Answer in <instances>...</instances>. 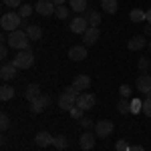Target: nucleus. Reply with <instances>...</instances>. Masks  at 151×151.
Returning a JSON list of instances; mask_svg holds the SVG:
<instances>
[{
    "mask_svg": "<svg viewBox=\"0 0 151 151\" xmlns=\"http://www.w3.org/2000/svg\"><path fill=\"white\" fill-rule=\"evenodd\" d=\"M143 111V101L141 99H133L131 101V113H141Z\"/></svg>",
    "mask_w": 151,
    "mask_h": 151,
    "instance_id": "obj_30",
    "label": "nucleus"
},
{
    "mask_svg": "<svg viewBox=\"0 0 151 151\" xmlns=\"http://www.w3.org/2000/svg\"><path fill=\"white\" fill-rule=\"evenodd\" d=\"M14 93L16 91H14V87H10V85H2L0 87V99L2 101H10L12 97H14Z\"/></svg>",
    "mask_w": 151,
    "mask_h": 151,
    "instance_id": "obj_22",
    "label": "nucleus"
},
{
    "mask_svg": "<svg viewBox=\"0 0 151 151\" xmlns=\"http://www.w3.org/2000/svg\"><path fill=\"white\" fill-rule=\"evenodd\" d=\"M143 113L151 117V97H145V101H143Z\"/></svg>",
    "mask_w": 151,
    "mask_h": 151,
    "instance_id": "obj_35",
    "label": "nucleus"
},
{
    "mask_svg": "<svg viewBox=\"0 0 151 151\" xmlns=\"http://www.w3.org/2000/svg\"><path fill=\"white\" fill-rule=\"evenodd\" d=\"M129 18H131L133 22H143V20H145V12L141 10V8H133V10L129 12Z\"/></svg>",
    "mask_w": 151,
    "mask_h": 151,
    "instance_id": "obj_25",
    "label": "nucleus"
},
{
    "mask_svg": "<svg viewBox=\"0 0 151 151\" xmlns=\"http://www.w3.org/2000/svg\"><path fill=\"white\" fill-rule=\"evenodd\" d=\"M69 58L70 60H75V63H81L87 58V47L85 45H77V47H73L69 50Z\"/></svg>",
    "mask_w": 151,
    "mask_h": 151,
    "instance_id": "obj_14",
    "label": "nucleus"
},
{
    "mask_svg": "<svg viewBox=\"0 0 151 151\" xmlns=\"http://www.w3.org/2000/svg\"><path fill=\"white\" fill-rule=\"evenodd\" d=\"M115 129V123L113 121H107V119H101L95 123V135L97 137H109Z\"/></svg>",
    "mask_w": 151,
    "mask_h": 151,
    "instance_id": "obj_5",
    "label": "nucleus"
},
{
    "mask_svg": "<svg viewBox=\"0 0 151 151\" xmlns=\"http://www.w3.org/2000/svg\"><path fill=\"white\" fill-rule=\"evenodd\" d=\"M35 143L38 147H48V145H52L55 143V137L48 133V131H38L35 137Z\"/></svg>",
    "mask_w": 151,
    "mask_h": 151,
    "instance_id": "obj_17",
    "label": "nucleus"
},
{
    "mask_svg": "<svg viewBox=\"0 0 151 151\" xmlns=\"http://www.w3.org/2000/svg\"><path fill=\"white\" fill-rule=\"evenodd\" d=\"M85 20L89 22V26H95V28H97V26L101 24V14L97 10H89V8H87V10H85Z\"/></svg>",
    "mask_w": 151,
    "mask_h": 151,
    "instance_id": "obj_20",
    "label": "nucleus"
},
{
    "mask_svg": "<svg viewBox=\"0 0 151 151\" xmlns=\"http://www.w3.org/2000/svg\"><path fill=\"white\" fill-rule=\"evenodd\" d=\"M79 125H81L83 129H91V127H95V123L91 121V119H87V117H83V119H79Z\"/></svg>",
    "mask_w": 151,
    "mask_h": 151,
    "instance_id": "obj_36",
    "label": "nucleus"
},
{
    "mask_svg": "<svg viewBox=\"0 0 151 151\" xmlns=\"http://www.w3.org/2000/svg\"><path fill=\"white\" fill-rule=\"evenodd\" d=\"M6 6H10V8H20L22 6V0H2Z\"/></svg>",
    "mask_w": 151,
    "mask_h": 151,
    "instance_id": "obj_37",
    "label": "nucleus"
},
{
    "mask_svg": "<svg viewBox=\"0 0 151 151\" xmlns=\"http://www.w3.org/2000/svg\"><path fill=\"white\" fill-rule=\"evenodd\" d=\"M131 93H133V91H131V87H129V85H121V87H119V95H121L123 99H129Z\"/></svg>",
    "mask_w": 151,
    "mask_h": 151,
    "instance_id": "obj_33",
    "label": "nucleus"
},
{
    "mask_svg": "<svg viewBox=\"0 0 151 151\" xmlns=\"http://www.w3.org/2000/svg\"><path fill=\"white\" fill-rule=\"evenodd\" d=\"M129 151H145V149H143L141 145H131V147H129Z\"/></svg>",
    "mask_w": 151,
    "mask_h": 151,
    "instance_id": "obj_39",
    "label": "nucleus"
},
{
    "mask_svg": "<svg viewBox=\"0 0 151 151\" xmlns=\"http://www.w3.org/2000/svg\"><path fill=\"white\" fill-rule=\"evenodd\" d=\"M137 67H139L141 73H145V70H149L151 69V60L147 57H141L139 60H137Z\"/></svg>",
    "mask_w": 151,
    "mask_h": 151,
    "instance_id": "obj_29",
    "label": "nucleus"
},
{
    "mask_svg": "<svg viewBox=\"0 0 151 151\" xmlns=\"http://www.w3.org/2000/svg\"><path fill=\"white\" fill-rule=\"evenodd\" d=\"M52 145H55L57 149H67V147H69V139H67V135H57Z\"/></svg>",
    "mask_w": 151,
    "mask_h": 151,
    "instance_id": "obj_26",
    "label": "nucleus"
},
{
    "mask_svg": "<svg viewBox=\"0 0 151 151\" xmlns=\"http://www.w3.org/2000/svg\"><path fill=\"white\" fill-rule=\"evenodd\" d=\"M79 91L70 85V87H67L63 93H60V97H58V107H60V111H70L75 105H77V97H79Z\"/></svg>",
    "mask_w": 151,
    "mask_h": 151,
    "instance_id": "obj_2",
    "label": "nucleus"
},
{
    "mask_svg": "<svg viewBox=\"0 0 151 151\" xmlns=\"http://www.w3.org/2000/svg\"><path fill=\"white\" fill-rule=\"evenodd\" d=\"M95 143H97V135L89 133V131H87V133H83L81 137H79V145H81V149H85V151L93 149Z\"/></svg>",
    "mask_w": 151,
    "mask_h": 151,
    "instance_id": "obj_16",
    "label": "nucleus"
},
{
    "mask_svg": "<svg viewBox=\"0 0 151 151\" xmlns=\"http://www.w3.org/2000/svg\"><path fill=\"white\" fill-rule=\"evenodd\" d=\"M69 28H70V32H75V35H85L87 28H89V22L85 20V16H77V18L70 20Z\"/></svg>",
    "mask_w": 151,
    "mask_h": 151,
    "instance_id": "obj_9",
    "label": "nucleus"
},
{
    "mask_svg": "<svg viewBox=\"0 0 151 151\" xmlns=\"http://www.w3.org/2000/svg\"><path fill=\"white\" fill-rule=\"evenodd\" d=\"M32 10H35V6H30V4H22V6L18 8V14L22 16V20H28V16L32 14Z\"/></svg>",
    "mask_w": 151,
    "mask_h": 151,
    "instance_id": "obj_27",
    "label": "nucleus"
},
{
    "mask_svg": "<svg viewBox=\"0 0 151 151\" xmlns=\"http://www.w3.org/2000/svg\"><path fill=\"white\" fill-rule=\"evenodd\" d=\"M40 87L36 85V83H30L28 87H26V91H24V99L28 101V103H32V101H36L38 97H40Z\"/></svg>",
    "mask_w": 151,
    "mask_h": 151,
    "instance_id": "obj_18",
    "label": "nucleus"
},
{
    "mask_svg": "<svg viewBox=\"0 0 151 151\" xmlns=\"http://www.w3.org/2000/svg\"><path fill=\"white\" fill-rule=\"evenodd\" d=\"M145 35H147V36H151V24H149V22L145 24Z\"/></svg>",
    "mask_w": 151,
    "mask_h": 151,
    "instance_id": "obj_40",
    "label": "nucleus"
},
{
    "mask_svg": "<svg viewBox=\"0 0 151 151\" xmlns=\"http://www.w3.org/2000/svg\"><path fill=\"white\" fill-rule=\"evenodd\" d=\"M0 57L2 58L8 57V47H6V45H2V48H0Z\"/></svg>",
    "mask_w": 151,
    "mask_h": 151,
    "instance_id": "obj_38",
    "label": "nucleus"
},
{
    "mask_svg": "<svg viewBox=\"0 0 151 151\" xmlns=\"http://www.w3.org/2000/svg\"><path fill=\"white\" fill-rule=\"evenodd\" d=\"M95 103H97V99H95L93 93H81L77 97V107H81L85 111H89V109H93Z\"/></svg>",
    "mask_w": 151,
    "mask_h": 151,
    "instance_id": "obj_8",
    "label": "nucleus"
},
{
    "mask_svg": "<svg viewBox=\"0 0 151 151\" xmlns=\"http://www.w3.org/2000/svg\"><path fill=\"white\" fill-rule=\"evenodd\" d=\"M0 26L6 32H14V30H18L22 26V16L18 12H4L2 18H0Z\"/></svg>",
    "mask_w": 151,
    "mask_h": 151,
    "instance_id": "obj_1",
    "label": "nucleus"
},
{
    "mask_svg": "<svg viewBox=\"0 0 151 151\" xmlns=\"http://www.w3.org/2000/svg\"><path fill=\"white\" fill-rule=\"evenodd\" d=\"M99 36H101L99 28H95V26H89V28H87V32L83 35V45H85V47H93L95 42L99 40Z\"/></svg>",
    "mask_w": 151,
    "mask_h": 151,
    "instance_id": "obj_11",
    "label": "nucleus"
},
{
    "mask_svg": "<svg viewBox=\"0 0 151 151\" xmlns=\"http://www.w3.org/2000/svg\"><path fill=\"white\" fill-rule=\"evenodd\" d=\"M35 10L38 12L40 16H52L55 10H57V6H55L52 0H38L35 4Z\"/></svg>",
    "mask_w": 151,
    "mask_h": 151,
    "instance_id": "obj_6",
    "label": "nucleus"
},
{
    "mask_svg": "<svg viewBox=\"0 0 151 151\" xmlns=\"http://www.w3.org/2000/svg\"><path fill=\"white\" fill-rule=\"evenodd\" d=\"M69 8L67 6H57V10H55V16H57L58 20H65V18H69Z\"/></svg>",
    "mask_w": 151,
    "mask_h": 151,
    "instance_id": "obj_28",
    "label": "nucleus"
},
{
    "mask_svg": "<svg viewBox=\"0 0 151 151\" xmlns=\"http://www.w3.org/2000/svg\"><path fill=\"white\" fill-rule=\"evenodd\" d=\"M48 105H50V97H48V95H40L36 101L30 103V111L36 115V113H40V111H45Z\"/></svg>",
    "mask_w": 151,
    "mask_h": 151,
    "instance_id": "obj_12",
    "label": "nucleus"
},
{
    "mask_svg": "<svg viewBox=\"0 0 151 151\" xmlns=\"http://www.w3.org/2000/svg\"><path fill=\"white\" fill-rule=\"evenodd\" d=\"M87 2H89V0H69L70 10H75V12H85V10H87Z\"/></svg>",
    "mask_w": 151,
    "mask_h": 151,
    "instance_id": "obj_24",
    "label": "nucleus"
},
{
    "mask_svg": "<svg viewBox=\"0 0 151 151\" xmlns=\"http://www.w3.org/2000/svg\"><path fill=\"white\" fill-rule=\"evenodd\" d=\"M147 48H149V52H151V40H149V45H147Z\"/></svg>",
    "mask_w": 151,
    "mask_h": 151,
    "instance_id": "obj_43",
    "label": "nucleus"
},
{
    "mask_svg": "<svg viewBox=\"0 0 151 151\" xmlns=\"http://www.w3.org/2000/svg\"><path fill=\"white\" fill-rule=\"evenodd\" d=\"M73 87H75L79 93H81V91H87V89L91 87V77H87V75H79V77H75Z\"/></svg>",
    "mask_w": 151,
    "mask_h": 151,
    "instance_id": "obj_19",
    "label": "nucleus"
},
{
    "mask_svg": "<svg viewBox=\"0 0 151 151\" xmlns=\"http://www.w3.org/2000/svg\"><path fill=\"white\" fill-rule=\"evenodd\" d=\"M101 8L109 14H115L117 8H119V2L117 0H101Z\"/></svg>",
    "mask_w": 151,
    "mask_h": 151,
    "instance_id": "obj_21",
    "label": "nucleus"
},
{
    "mask_svg": "<svg viewBox=\"0 0 151 151\" xmlns=\"http://www.w3.org/2000/svg\"><path fill=\"white\" fill-rule=\"evenodd\" d=\"M145 20H147V22L151 24V8H149V10H147V12H145Z\"/></svg>",
    "mask_w": 151,
    "mask_h": 151,
    "instance_id": "obj_41",
    "label": "nucleus"
},
{
    "mask_svg": "<svg viewBox=\"0 0 151 151\" xmlns=\"http://www.w3.org/2000/svg\"><path fill=\"white\" fill-rule=\"evenodd\" d=\"M8 45L12 48H18V50H24V48H30L28 47V35L24 30H14V32H8Z\"/></svg>",
    "mask_w": 151,
    "mask_h": 151,
    "instance_id": "obj_4",
    "label": "nucleus"
},
{
    "mask_svg": "<svg viewBox=\"0 0 151 151\" xmlns=\"http://www.w3.org/2000/svg\"><path fill=\"white\" fill-rule=\"evenodd\" d=\"M14 67L16 69H30L35 65V52L30 48H24V50H18V55L12 58Z\"/></svg>",
    "mask_w": 151,
    "mask_h": 151,
    "instance_id": "obj_3",
    "label": "nucleus"
},
{
    "mask_svg": "<svg viewBox=\"0 0 151 151\" xmlns=\"http://www.w3.org/2000/svg\"><path fill=\"white\" fill-rule=\"evenodd\" d=\"M16 73H18V69L14 67V63H4L2 69H0V79L2 81H12L16 77Z\"/></svg>",
    "mask_w": 151,
    "mask_h": 151,
    "instance_id": "obj_13",
    "label": "nucleus"
},
{
    "mask_svg": "<svg viewBox=\"0 0 151 151\" xmlns=\"http://www.w3.org/2000/svg\"><path fill=\"white\" fill-rule=\"evenodd\" d=\"M129 147H131V145H129L125 139H119V141L115 143V149H117V151H129Z\"/></svg>",
    "mask_w": 151,
    "mask_h": 151,
    "instance_id": "obj_34",
    "label": "nucleus"
},
{
    "mask_svg": "<svg viewBox=\"0 0 151 151\" xmlns=\"http://www.w3.org/2000/svg\"><path fill=\"white\" fill-rule=\"evenodd\" d=\"M8 127H10V117H8V113H2L0 115V129L6 131Z\"/></svg>",
    "mask_w": 151,
    "mask_h": 151,
    "instance_id": "obj_31",
    "label": "nucleus"
},
{
    "mask_svg": "<svg viewBox=\"0 0 151 151\" xmlns=\"http://www.w3.org/2000/svg\"><path fill=\"white\" fill-rule=\"evenodd\" d=\"M20 28H24V32L28 35L30 40H38V38L42 36V28H40L38 24H28L26 20H22V26H20Z\"/></svg>",
    "mask_w": 151,
    "mask_h": 151,
    "instance_id": "obj_10",
    "label": "nucleus"
},
{
    "mask_svg": "<svg viewBox=\"0 0 151 151\" xmlns=\"http://www.w3.org/2000/svg\"><path fill=\"white\" fill-rule=\"evenodd\" d=\"M69 113H70V117H73V119H83V113H85V109H81V107H77V105H75V107L70 109Z\"/></svg>",
    "mask_w": 151,
    "mask_h": 151,
    "instance_id": "obj_32",
    "label": "nucleus"
},
{
    "mask_svg": "<svg viewBox=\"0 0 151 151\" xmlns=\"http://www.w3.org/2000/svg\"><path fill=\"white\" fill-rule=\"evenodd\" d=\"M117 111L121 113V115H127V113H131V101L129 99H119V103H117Z\"/></svg>",
    "mask_w": 151,
    "mask_h": 151,
    "instance_id": "obj_23",
    "label": "nucleus"
},
{
    "mask_svg": "<svg viewBox=\"0 0 151 151\" xmlns=\"http://www.w3.org/2000/svg\"><path fill=\"white\" fill-rule=\"evenodd\" d=\"M135 89H137L141 95L151 93V75H147V73H141L139 77H137V81H135Z\"/></svg>",
    "mask_w": 151,
    "mask_h": 151,
    "instance_id": "obj_7",
    "label": "nucleus"
},
{
    "mask_svg": "<svg viewBox=\"0 0 151 151\" xmlns=\"http://www.w3.org/2000/svg\"><path fill=\"white\" fill-rule=\"evenodd\" d=\"M52 2H55V6H63L65 4V0H52Z\"/></svg>",
    "mask_w": 151,
    "mask_h": 151,
    "instance_id": "obj_42",
    "label": "nucleus"
},
{
    "mask_svg": "<svg viewBox=\"0 0 151 151\" xmlns=\"http://www.w3.org/2000/svg\"><path fill=\"white\" fill-rule=\"evenodd\" d=\"M147 45H149L147 38H145L143 35H137V36H131V38H129L127 48H129V50H141V48H145Z\"/></svg>",
    "mask_w": 151,
    "mask_h": 151,
    "instance_id": "obj_15",
    "label": "nucleus"
}]
</instances>
